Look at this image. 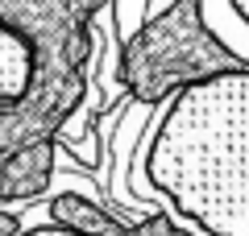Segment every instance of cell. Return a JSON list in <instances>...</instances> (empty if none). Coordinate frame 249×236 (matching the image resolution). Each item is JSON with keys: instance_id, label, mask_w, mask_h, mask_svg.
Returning <instances> with one entry per match:
<instances>
[{"instance_id": "1", "label": "cell", "mask_w": 249, "mask_h": 236, "mask_svg": "<svg viewBox=\"0 0 249 236\" xmlns=\"http://www.w3.org/2000/svg\"><path fill=\"white\" fill-rule=\"evenodd\" d=\"M112 0H0V199H37L54 141L88 96L96 17Z\"/></svg>"}, {"instance_id": "2", "label": "cell", "mask_w": 249, "mask_h": 236, "mask_svg": "<svg viewBox=\"0 0 249 236\" xmlns=\"http://www.w3.org/2000/svg\"><path fill=\"white\" fill-rule=\"evenodd\" d=\"M237 70H249V58L216 34L204 0H166L158 13H145L142 25L121 37L116 58L121 87L129 91V100L150 108Z\"/></svg>"}, {"instance_id": "3", "label": "cell", "mask_w": 249, "mask_h": 236, "mask_svg": "<svg viewBox=\"0 0 249 236\" xmlns=\"http://www.w3.org/2000/svg\"><path fill=\"white\" fill-rule=\"evenodd\" d=\"M50 216L58 219L62 228H79V232H88V236H191L187 228H178L175 219L162 216V211H154V216H145V219H121V216H112V211L96 207L91 199H83V195H54Z\"/></svg>"}, {"instance_id": "4", "label": "cell", "mask_w": 249, "mask_h": 236, "mask_svg": "<svg viewBox=\"0 0 249 236\" xmlns=\"http://www.w3.org/2000/svg\"><path fill=\"white\" fill-rule=\"evenodd\" d=\"M17 228H21V224L9 216V211H0V236H17Z\"/></svg>"}]
</instances>
